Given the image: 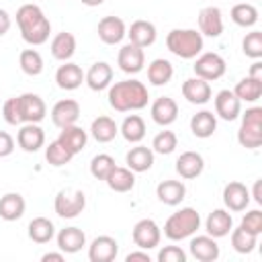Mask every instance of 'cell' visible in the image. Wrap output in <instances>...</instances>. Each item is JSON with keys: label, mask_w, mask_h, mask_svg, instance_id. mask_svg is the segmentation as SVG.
Wrapping results in <instances>:
<instances>
[{"label": "cell", "mask_w": 262, "mask_h": 262, "mask_svg": "<svg viewBox=\"0 0 262 262\" xmlns=\"http://www.w3.org/2000/svg\"><path fill=\"white\" fill-rule=\"evenodd\" d=\"M10 25H12L10 14H8L4 8H0V37H2V35H6V33L10 31Z\"/></svg>", "instance_id": "cell-50"}, {"label": "cell", "mask_w": 262, "mask_h": 262, "mask_svg": "<svg viewBox=\"0 0 262 262\" xmlns=\"http://www.w3.org/2000/svg\"><path fill=\"white\" fill-rule=\"evenodd\" d=\"M119 254V244L111 235H98L88 246V260L90 262H111Z\"/></svg>", "instance_id": "cell-12"}, {"label": "cell", "mask_w": 262, "mask_h": 262, "mask_svg": "<svg viewBox=\"0 0 262 262\" xmlns=\"http://www.w3.org/2000/svg\"><path fill=\"white\" fill-rule=\"evenodd\" d=\"M121 135L125 137V141L129 143H139L145 137V121L139 115H129L125 117V121L121 123Z\"/></svg>", "instance_id": "cell-38"}, {"label": "cell", "mask_w": 262, "mask_h": 262, "mask_svg": "<svg viewBox=\"0 0 262 262\" xmlns=\"http://www.w3.org/2000/svg\"><path fill=\"white\" fill-rule=\"evenodd\" d=\"M76 53V37L68 31L57 33L51 39V55L59 61H68L72 55Z\"/></svg>", "instance_id": "cell-34"}, {"label": "cell", "mask_w": 262, "mask_h": 262, "mask_svg": "<svg viewBox=\"0 0 262 262\" xmlns=\"http://www.w3.org/2000/svg\"><path fill=\"white\" fill-rule=\"evenodd\" d=\"M205 229H207V235H211L215 239L225 237L233 229V219L225 209H213L205 221Z\"/></svg>", "instance_id": "cell-20"}, {"label": "cell", "mask_w": 262, "mask_h": 262, "mask_svg": "<svg viewBox=\"0 0 262 262\" xmlns=\"http://www.w3.org/2000/svg\"><path fill=\"white\" fill-rule=\"evenodd\" d=\"M160 262H186V252L178 246H164L158 252Z\"/></svg>", "instance_id": "cell-48"}, {"label": "cell", "mask_w": 262, "mask_h": 262, "mask_svg": "<svg viewBox=\"0 0 262 262\" xmlns=\"http://www.w3.org/2000/svg\"><path fill=\"white\" fill-rule=\"evenodd\" d=\"M237 141L246 149H256L262 145V108L260 106L246 108V113L242 115Z\"/></svg>", "instance_id": "cell-5"}, {"label": "cell", "mask_w": 262, "mask_h": 262, "mask_svg": "<svg viewBox=\"0 0 262 262\" xmlns=\"http://www.w3.org/2000/svg\"><path fill=\"white\" fill-rule=\"evenodd\" d=\"M239 227H244L246 231H250V233H254V235H260V233H262V211H260V209L248 211V213L242 217Z\"/></svg>", "instance_id": "cell-46"}, {"label": "cell", "mask_w": 262, "mask_h": 262, "mask_svg": "<svg viewBox=\"0 0 262 262\" xmlns=\"http://www.w3.org/2000/svg\"><path fill=\"white\" fill-rule=\"evenodd\" d=\"M201 227V215L196 209L192 207H182L176 213H172L166 223H164V235L172 242H180L186 239L190 235L196 233V229Z\"/></svg>", "instance_id": "cell-3"}, {"label": "cell", "mask_w": 262, "mask_h": 262, "mask_svg": "<svg viewBox=\"0 0 262 262\" xmlns=\"http://www.w3.org/2000/svg\"><path fill=\"white\" fill-rule=\"evenodd\" d=\"M53 209L61 219H74L86 209V194L82 190H78V188L59 190L55 194Z\"/></svg>", "instance_id": "cell-6"}, {"label": "cell", "mask_w": 262, "mask_h": 262, "mask_svg": "<svg viewBox=\"0 0 262 262\" xmlns=\"http://www.w3.org/2000/svg\"><path fill=\"white\" fill-rule=\"evenodd\" d=\"M127 37H129V43H133V45L145 49V47H149V45L156 43L158 31H156V25H154V23L139 18V20H133V23H131V27H129V31H127Z\"/></svg>", "instance_id": "cell-17"}, {"label": "cell", "mask_w": 262, "mask_h": 262, "mask_svg": "<svg viewBox=\"0 0 262 262\" xmlns=\"http://www.w3.org/2000/svg\"><path fill=\"white\" fill-rule=\"evenodd\" d=\"M74 156L76 154H80L84 147H86V143H88V133L82 129V127H78V125H68V127H63L61 131H59V137H57Z\"/></svg>", "instance_id": "cell-30"}, {"label": "cell", "mask_w": 262, "mask_h": 262, "mask_svg": "<svg viewBox=\"0 0 262 262\" xmlns=\"http://www.w3.org/2000/svg\"><path fill=\"white\" fill-rule=\"evenodd\" d=\"M131 237H133V244L137 248L151 250V248H158V244L162 239V229L154 219H139L133 225Z\"/></svg>", "instance_id": "cell-8"}, {"label": "cell", "mask_w": 262, "mask_h": 262, "mask_svg": "<svg viewBox=\"0 0 262 262\" xmlns=\"http://www.w3.org/2000/svg\"><path fill=\"white\" fill-rule=\"evenodd\" d=\"M176 145H178V137H176L174 131H168V129L160 131V133L154 137V141H151L154 154H162V156L172 154V151L176 149Z\"/></svg>", "instance_id": "cell-43"}, {"label": "cell", "mask_w": 262, "mask_h": 262, "mask_svg": "<svg viewBox=\"0 0 262 262\" xmlns=\"http://www.w3.org/2000/svg\"><path fill=\"white\" fill-rule=\"evenodd\" d=\"M2 117L8 125H20L23 119H20V111H18V100L16 96L8 98L4 104H2Z\"/></svg>", "instance_id": "cell-47"}, {"label": "cell", "mask_w": 262, "mask_h": 262, "mask_svg": "<svg viewBox=\"0 0 262 262\" xmlns=\"http://www.w3.org/2000/svg\"><path fill=\"white\" fill-rule=\"evenodd\" d=\"M231 246L237 254H250L254 252L256 244H258V235L246 231L244 227H237V229H231Z\"/></svg>", "instance_id": "cell-41"}, {"label": "cell", "mask_w": 262, "mask_h": 262, "mask_svg": "<svg viewBox=\"0 0 262 262\" xmlns=\"http://www.w3.org/2000/svg\"><path fill=\"white\" fill-rule=\"evenodd\" d=\"M182 96L190 102V104H207L213 96L211 92V84L199 76L188 78L182 82Z\"/></svg>", "instance_id": "cell-18"}, {"label": "cell", "mask_w": 262, "mask_h": 262, "mask_svg": "<svg viewBox=\"0 0 262 262\" xmlns=\"http://www.w3.org/2000/svg\"><path fill=\"white\" fill-rule=\"evenodd\" d=\"M176 117H178V104H176L174 98L160 96V98L154 100V104H151V119H154V123H158L162 127H168V125H172L176 121Z\"/></svg>", "instance_id": "cell-23"}, {"label": "cell", "mask_w": 262, "mask_h": 262, "mask_svg": "<svg viewBox=\"0 0 262 262\" xmlns=\"http://www.w3.org/2000/svg\"><path fill=\"white\" fill-rule=\"evenodd\" d=\"M156 196L170 207H176L184 201L186 196V186L182 180H162L156 188Z\"/></svg>", "instance_id": "cell-26"}, {"label": "cell", "mask_w": 262, "mask_h": 262, "mask_svg": "<svg viewBox=\"0 0 262 262\" xmlns=\"http://www.w3.org/2000/svg\"><path fill=\"white\" fill-rule=\"evenodd\" d=\"M55 82L61 90H76L84 82V72L78 63L63 61V66H59L55 72Z\"/></svg>", "instance_id": "cell-25"}, {"label": "cell", "mask_w": 262, "mask_h": 262, "mask_svg": "<svg viewBox=\"0 0 262 262\" xmlns=\"http://www.w3.org/2000/svg\"><path fill=\"white\" fill-rule=\"evenodd\" d=\"M242 51H244V55H248L252 59H260L262 57V33L260 31L248 33L242 41Z\"/></svg>", "instance_id": "cell-45"}, {"label": "cell", "mask_w": 262, "mask_h": 262, "mask_svg": "<svg viewBox=\"0 0 262 262\" xmlns=\"http://www.w3.org/2000/svg\"><path fill=\"white\" fill-rule=\"evenodd\" d=\"M223 205L229 209V211H246V207L250 205V190L246 188V184L233 180V182H227L223 186Z\"/></svg>", "instance_id": "cell-16"}, {"label": "cell", "mask_w": 262, "mask_h": 262, "mask_svg": "<svg viewBox=\"0 0 262 262\" xmlns=\"http://www.w3.org/2000/svg\"><path fill=\"white\" fill-rule=\"evenodd\" d=\"M215 113L223 121H235L242 115V100L233 94V90H219L215 94Z\"/></svg>", "instance_id": "cell-19"}, {"label": "cell", "mask_w": 262, "mask_h": 262, "mask_svg": "<svg viewBox=\"0 0 262 262\" xmlns=\"http://www.w3.org/2000/svg\"><path fill=\"white\" fill-rule=\"evenodd\" d=\"M41 260H43V262H49V260H53V262H63V252H47V254L41 256Z\"/></svg>", "instance_id": "cell-53"}, {"label": "cell", "mask_w": 262, "mask_h": 262, "mask_svg": "<svg viewBox=\"0 0 262 262\" xmlns=\"http://www.w3.org/2000/svg\"><path fill=\"white\" fill-rule=\"evenodd\" d=\"M231 20L237 27H254L258 23V8L250 2H237L231 8Z\"/></svg>", "instance_id": "cell-39"}, {"label": "cell", "mask_w": 262, "mask_h": 262, "mask_svg": "<svg viewBox=\"0 0 262 262\" xmlns=\"http://www.w3.org/2000/svg\"><path fill=\"white\" fill-rule=\"evenodd\" d=\"M86 246V233L80 227H63L57 233V248L63 254H76Z\"/></svg>", "instance_id": "cell-27"}, {"label": "cell", "mask_w": 262, "mask_h": 262, "mask_svg": "<svg viewBox=\"0 0 262 262\" xmlns=\"http://www.w3.org/2000/svg\"><path fill=\"white\" fill-rule=\"evenodd\" d=\"M117 63H119L121 72H125V74H137L145 66V53H143L141 47H137L133 43H127V45H123L119 49Z\"/></svg>", "instance_id": "cell-13"}, {"label": "cell", "mask_w": 262, "mask_h": 262, "mask_svg": "<svg viewBox=\"0 0 262 262\" xmlns=\"http://www.w3.org/2000/svg\"><path fill=\"white\" fill-rule=\"evenodd\" d=\"M174 76V68L168 59L164 57H158L154 59L149 66H147V80L154 84V86H166Z\"/></svg>", "instance_id": "cell-36"}, {"label": "cell", "mask_w": 262, "mask_h": 262, "mask_svg": "<svg viewBox=\"0 0 262 262\" xmlns=\"http://www.w3.org/2000/svg\"><path fill=\"white\" fill-rule=\"evenodd\" d=\"M104 0H82V4H86V6H100Z\"/></svg>", "instance_id": "cell-55"}, {"label": "cell", "mask_w": 262, "mask_h": 262, "mask_svg": "<svg viewBox=\"0 0 262 262\" xmlns=\"http://www.w3.org/2000/svg\"><path fill=\"white\" fill-rule=\"evenodd\" d=\"M14 151V139L10 133L0 131V158H6Z\"/></svg>", "instance_id": "cell-49"}, {"label": "cell", "mask_w": 262, "mask_h": 262, "mask_svg": "<svg viewBox=\"0 0 262 262\" xmlns=\"http://www.w3.org/2000/svg\"><path fill=\"white\" fill-rule=\"evenodd\" d=\"M115 168V158L108 154H98L90 160V174L96 180H106V176L113 172Z\"/></svg>", "instance_id": "cell-44"}, {"label": "cell", "mask_w": 262, "mask_h": 262, "mask_svg": "<svg viewBox=\"0 0 262 262\" xmlns=\"http://www.w3.org/2000/svg\"><path fill=\"white\" fill-rule=\"evenodd\" d=\"M104 182H106L108 188L115 190V192H129V190H133V186H135V172L129 170V168H119V166H115L113 172L106 176Z\"/></svg>", "instance_id": "cell-33"}, {"label": "cell", "mask_w": 262, "mask_h": 262, "mask_svg": "<svg viewBox=\"0 0 262 262\" xmlns=\"http://www.w3.org/2000/svg\"><path fill=\"white\" fill-rule=\"evenodd\" d=\"M217 129V117L211 111H199L196 115H192L190 119V131L194 137L199 139H207L215 133Z\"/></svg>", "instance_id": "cell-31"}, {"label": "cell", "mask_w": 262, "mask_h": 262, "mask_svg": "<svg viewBox=\"0 0 262 262\" xmlns=\"http://www.w3.org/2000/svg\"><path fill=\"white\" fill-rule=\"evenodd\" d=\"M199 33L207 37H221L223 33V12L219 6H205L199 10Z\"/></svg>", "instance_id": "cell-11"}, {"label": "cell", "mask_w": 262, "mask_h": 262, "mask_svg": "<svg viewBox=\"0 0 262 262\" xmlns=\"http://www.w3.org/2000/svg\"><path fill=\"white\" fill-rule=\"evenodd\" d=\"M125 260H127V262H135V260L149 262L151 258H149V254H147V250H145V252H131V254H127V256H125Z\"/></svg>", "instance_id": "cell-51"}, {"label": "cell", "mask_w": 262, "mask_h": 262, "mask_svg": "<svg viewBox=\"0 0 262 262\" xmlns=\"http://www.w3.org/2000/svg\"><path fill=\"white\" fill-rule=\"evenodd\" d=\"M166 47L180 59H194L203 51V35L196 29H172L166 37Z\"/></svg>", "instance_id": "cell-4"}, {"label": "cell", "mask_w": 262, "mask_h": 262, "mask_svg": "<svg viewBox=\"0 0 262 262\" xmlns=\"http://www.w3.org/2000/svg\"><path fill=\"white\" fill-rule=\"evenodd\" d=\"M190 254L192 258H196L199 262H215L219 258V246L215 242V237L211 235H196L190 239Z\"/></svg>", "instance_id": "cell-22"}, {"label": "cell", "mask_w": 262, "mask_h": 262, "mask_svg": "<svg viewBox=\"0 0 262 262\" xmlns=\"http://www.w3.org/2000/svg\"><path fill=\"white\" fill-rule=\"evenodd\" d=\"M18 100V111H20V119L23 123H41L47 115V104L45 100L35 94V92H25L20 96H16Z\"/></svg>", "instance_id": "cell-9"}, {"label": "cell", "mask_w": 262, "mask_h": 262, "mask_svg": "<svg viewBox=\"0 0 262 262\" xmlns=\"http://www.w3.org/2000/svg\"><path fill=\"white\" fill-rule=\"evenodd\" d=\"M84 82L88 84L90 90L100 92V90H104V88L111 86V82H113V68L106 61H96L84 74Z\"/></svg>", "instance_id": "cell-21"}, {"label": "cell", "mask_w": 262, "mask_h": 262, "mask_svg": "<svg viewBox=\"0 0 262 262\" xmlns=\"http://www.w3.org/2000/svg\"><path fill=\"white\" fill-rule=\"evenodd\" d=\"M117 133H119L117 123H115L111 117H106V115L96 117V119L92 121V125H90V135H92L98 143H108V141H113V139L117 137Z\"/></svg>", "instance_id": "cell-32"}, {"label": "cell", "mask_w": 262, "mask_h": 262, "mask_svg": "<svg viewBox=\"0 0 262 262\" xmlns=\"http://www.w3.org/2000/svg\"><path fill=\"white\" fill-rule=\"evenodd\" d=\"M16 25L20 31V37L29 45H43L49 39L51 23L37 4H23L16 10Z\"/></svg>", "instance_id": "cell-2"}, {"label": "cell", "mask_w": 262, "mask_h": 262, "mask_svg": "<svg viewBox=\"0 0 262 262\" xmlns=\"http://www.w3.org/2000/svg\"><path fill=\"white\" fill-rule=\"evenodd\" d=\"M27 233L35 244H47V242H51L55 237V225L47 217H35L29 223Z\"/></svg>", "instance_id": "cell-35"}, {"label": "cell", "mask_w": 262, "mask_h": 262, "mask_svg": "<svg viewBox=\"0 0 262 262\" xmlns=\"http://www.w3.org/2000/svg\"><path fill=\"white\" fill-rule=\"evenodd\" d=\"M96 33H98V39L102 43L117 45L127 37V27H125V20L121 16H104L98 20Z\"/></svg>", "instance_id": "cell-10"}, {"label": "cell", "mask_w": 262, "mask_h": 262, "mask_svg": "<svg viewBox=\"0 0 262 262\" xmlns=\"http://www.w3.org/2000/svg\"><path fill=\"white\" fill-rule=\"evenodd\" d=\"M250 78H254V80H262V61H254L252 66H250V74H248Z\"/></svg>", "instance_id": "cell-52"}, {"label": "cell", "mask_w": 262, "mask_h": 262, "mask_svg": "<svg viewBox=\"0 0 262 262\" xmlns=\"http://www.w3.org/2000/svg\"><path fill=\"white\" fill-rule=\"evenodd\" d=\"M194 76L207 80V82H213V80H219L225 70H227V63L225 59L215 53V51H207V53H199L196 55V61H194Z\"/></svg>", "instance_id": "cell-7"}, {"label": "cell", "mask_w": 262, "mask_h": 262, "mask_svg": "<svg viewBox=\"0 0 262 262\" xmlns=\"http://www.w3.org/2000/svg\"><path fill=\"white\" fill-rule=\"evenodd\" d=\"M260 186H262V182L256 180V182H254V190H252V194H250V196H254V201H256L258 205H262V190H260Z\"/></svg>", "instance_id": "cell-54"}, {"label": "cell", "mask_w": 262, "mask_h": 262, "mask_svg": "<svg viewBox=\"0 0 262 262\" xmlns=\"http://www.w3.org/2000/svg\"><path fill=\"white\" fill-rule=\"evenodd\" d=\"M16 143L20 149L35 154L37 149H41L45 145V133L39 127V123H25L16 133Z\"/></svg>", "instance_id": "cell-15"}, {"label": "cell", "mask_w": 262, "mask_h": 262, "mask_svg": "<svg viewBox=\"0 0 262 262\" xmlns=\"http://www.w3.org/2000/svg\"><path fill=\"white\" fill-rule=\"evenodd\" d=\"M233 94L242 100V102H256L260 96H262V80H254L250 76L242 78L235 88H233Z\"/></svg>", "instance_id": "cell-37"}, {"label": "cell", "mask_w": 262, "mask_h": 262, "mask_svg": "<svg viewBox=\"0 0 262 262\" xmlns=\"http://www.w3.org/2000/svg\"><path fill=\"white\" fill-rule=\"evenodd\" d=\"M18 66L27 76H39L43 72V57L37 49H25L18 55Z\"/></svg>", "instance_id": "cell-42"}, {"label": "cell", "mask_w": 262, "mask_h": 262, "mask_svg": "<svg viewBox=\"0 0 262 262\" xmlns=\"http://www.w3.org/2000/svg\"><path fill=\"white\" fill-rule=\"evenodd\" d=\"M72 158H74V154H72L59 139L51 141V143L45 147V160H47V164L53 166V168H59V166L70 164Z\"/></svg>", "instance_id": "cell-40"}, {"label": "cell", "mask_w": 262, "mask_h": 262, "mask_svg": "<svg viewBox=\"0 0 262 262\" xmlns=\"http://www.w3.org/2000/svg\"><path fill=\"white\" fill-rule=\"evenodd\" d=\"M127 168L133 172H147L154 166V149L145 145H135L125 156Z\"/></svg>", "instance_id": "cell-29"}, {"label": "cell", "mask_w": 262, "mask_h": 262, "mask_svg": "<svg viewBox=\"0 0 262 262\" xmlns=\"http://www.w3.org/2000/svg\"><path fill=\"white\" fill-rule=\"evenodd\" d=\"M149 102V92L139 80H121L108 88V104L119 113L141 111Z\"/></svg>", "instance_id": "cell-1"}, {"label": "cell", "mask_w": 262, "mask_h": 262, "mask_svg": "<svg viewBox=\"0 0 262 262\" xmlns=\"http://www.w3.org/2000/svg\"><path fill=\"white\" fill-rule=\"evenodd\" d=\"M203 170H205V160L199 151H184L176 160V172L184 180H192V178L201 176Z\"/></svg>", "instance_id": "cell-24"}, {"label": "cell", "mask_w": 262, "mask_h": 262, "mask_svg": "<svg viewBox=\"0 0 262 262\" xmlns=\"http://www.w3.org/2000/svg\"><path fill=\"white\" fill-rule=\"evenodd\" d=\"M25 209H27V203L23 194L6 192L4 196H0V217L4 221H18L25 215Z\"/></svg>", "instance_id": "cell-28"}, {"label": "cell", "mask_w": 262, "mask_h": 262, "mask_svg": "<svg viewBox=\"0 0 262 262\" xmlns=\"http://www.w3.org/2000/svg\"><path fill=\"white\" fill-rule=\"evenodd\" d=\"M78 119H80V104L74 98L57 100L53 104V108H51V121L59 129H63L68 125H76Z\"/></svg>", "instance_id": "cell-14"}]
</instances>
